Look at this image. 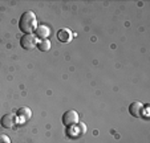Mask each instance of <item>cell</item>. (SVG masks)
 <instances>
[{
	"label": "cell",
	"mask_w": 150,
	"mask_h": 143,
	"mask_svg": "<svg viewBox=\"0 0 150 143\" xmlns=\"http://www.w3.org/2000/svg\"><path fill=\"white\" fill-rule=\"evenodd\" d=\"M48 36H49L48 27H45V25H37L36 27V29H35V37H36V39L45 40Z\"/></svg>",
	"instance_id": "cell-6"
},
{
	"label": "cell",
	"mask_w": 150,
	"mask_h": 143,
	"mask_svg": "<svg viewBox=\"0 0 150 143\" xmlns=\"http://www.w3.org/2000/svg\"><path fill=\"white\" fill-rule=\"evenodd\" d=\"M0 122H1V126H3V127H6V129H12V127L16 126L17 117L15 114L8 113V114H4L3 117H1Z\"/></svg>",
	"instance_id": "cell-4"
},
{
	"label": "cell",
	"mask_w": 150,
	"mask_h": 143,
	"mask_svg": "<svg viewBox=\"0 0 150 143\" xmlns=\"http://www.w3.org/2000/svg\"><path fill=\"white\" fill-rule=\"evenodd\" d=\"M36 44H37V39L33 35H24V36L21 37V40H20V45H21V48L25 49V51H32V49H35Z\"/></svg>",
	"instance_id": "cell-3"
},
{
	"label": "cell",
	"mask_w": 150,
	"mask_h": 143,
	"mask_svg": "<svg viewBox=\"0 0 150 143\" xmlns=\"http://www.w3.org/2000/svg\"><path fill=\"white\" fill-rule=\"evenodd\" d=\"M62 123L68 127L76 126L79 123V114H77L76 110H69L62 115Z\"/></svg>",
	"instance_id": "cell-2"
},
{
	"label": "cell",
	"mask_w": 150,
	"mask_h": 143,
	"mask_svg": "<svg viewBox=\"0 0 150 143\" xmlns=\"http://www.w3.org/2000/svg\"><path fill=\"white\" fill-rule=\"evenodd\" d=\"M39 49L41 52H48L49 49H51V41H49L48 39L41 40V41L39 42Z\"/></svg>",
	"instance_id": "cell-9"
},
{
	"label": "cell",
	"mask_w": 150,
	"mask_h": 143,
	"mask_svg": "<svg viewBox=\"0 0 150 143\" xmlns=\"http://www.w3.org/2000/svg\"><path fill=\"white\" fill-rule=\"evenodd\" d=\"M77 127H79V130H80V132H81V134H84V132H86V126H85L84 123H81V122H79V123H77Z\"/></svg>",
	"instance_id": "cell-11"
},
{
	"label": "cell",
	"mask_w": 150,
	"mask_h": 143,
	"mask_svg": "<svg viewBox=\"0 0 150 143\" xmlns=\"http://www.w3.org/2000/svg\"><path fill=\"white\" fill-rule=\"evenodd\" d=\"M37 27L36 21V15L32 11H27L21 15L19 20V28L21 32H24L25 35H32V32H35Z\"/></svg>",
	"instance_id": "cell-1"
},
{
	"label": "cell",
	"mask_w": 150,
	"mask_h": 143,
	"mask_svg": "<svg viewBox=\"0 0 150 143\" xmlns=\"http://www.w3.org/2000/svg\"><path fill=\"white\" fill-rule=\"evenodd\" d=\"M57 39L61 42H69L72 39L71 31H69V29H60V31L57 32Z\"/></svg>",
	"instance_id": "cell-7"
},
{
	"label": "cell",
	"mask_w": 150,
	"mask_h": 143,
	"mask_svg": "<svg viewBox=\"0 0 150 143\" xmlns=\"http://www.w3.org/2000/svg\"><path fill=\"white\" fill-rule=\"evenodd\" d=\"M31 115H32V111L29 107H20L19 111H17V117H19L20 121H23V122L28 121L29 118H31Z\"/></svg>",
	"instance_id": "cell-8"
},
{
	"label": "cell",
	"mask_w": 150,
	"mask_h": 143,
	"mask_svg": "<svg viewBox=\"0 0 150 143\" xmlns=\"http://www.w3.org/2000/svg\"><path fill=\"white\" fill-rule=\"evenodd\" d=\"M129 113L136 118L142 117V114H144V105H142L139 101L132 102V104L129 105Z\"/></svg>",
	"instance_id": "cell-5"
},
{
	"label": "cell",
	"mask_w": 150,
	"mask_h": 143,
	"mask_svg": "<svg viewBox=\"0 0 150 143\" xmlns=\"http://www.w3.org/2000/svg\"><path fill=\"white\" fill-rule=\"evenodd\" d=\"M0 143H11V140H9V138L7 135L0 134Z\"/></svg>",
	"instance_id": "cell-10"
}]
</instances>
